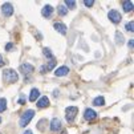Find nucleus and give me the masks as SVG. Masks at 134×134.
<instances>
[{"instance_id": "f257e3e1", "label": "nucleus", "mask_w": 134, "mask_h": 134, "mask_svg": "<svg viewBox=\"0 0 134 134\" xmlns=\"http://www.w3.org/2000/svg\"><path fill=\"white\" fill-rule=\"evenodd\" d=\"M3 76H4V80H5L7 82H9V84L16 82V81L19 80V74H17L13 69H5V70L3 72Z\"/></svg>"}, {"instance_id": "393cba45", "label": "nucleus", "mask_w": 134, "mask_h": 134, "mask_svg": "<svg viewBox=\"0 0 134 134\" xmlns=\"http://www.w3.org/2000/svg\"><path fill=\"white\" fill-rule=\"evenodd\" d=\"M127 45H129V48H133L134 47V40H129V44Z\"/></svg>"}, {"instance_id": "7ed1b4c3", "label": "nucleus", "mask_w": 134, "mask_h": 134, "mask_svg": "<svg viewBox=\"0 0 134 134\" xmlns=\"http://www.w3.org/2000/svg\"><path fill=\"white\" fill-rule=\"evenodd\" d=\"M79 113V109L77 106H68L66 110H65V117H66V121L68 122H73L74 121V117L77 116Z\"/></svg>"}, {"instance_id": "9d476101", "label": "nucleus", "mask_w": 134, "mask_h": 134, "mask_svg": "<svg viewBox=\"0 0 134 134\" xmlns=\"http://www.w3.org/2000/svg\"><path fill=\"white\" fill-rule=\"evenodd\" d=\"M54 29L57 31V32H60L61 35H66V32H68V29H66V25L65 24H63V23H54Z\"/></svg>"}, {"instance_id": "4be33fe9", "label": "nucleus", "mask_w": 134, "mask_h": 134, "mask_svg": "<svg viewBox=\"0 0 134 134\" xmlns=\"http://www.w3.org/2000/svg\"><path fill=\"white\" fill-rule=\"evenodd\" d=\"M65 5L69 8H74L76 7V2L74 0H65Z\"/></svg>"}, {"instance_id": "2eb2a0df", "label": "nucleus", "mask_w": 134, "mask_h": 134, "mask_svg": "<svg viewBox=\"0 0 134 134\" xmlns=\"http://www.w3.org/2000/svg\"><path fill=\"white\" fill-rule=\"evenodd\" d=\"M21 70H23V72H25V73H32V72L35 70V68H33L31 64L25 63V64H21Z\"/></svg>"}, {"instance_id": "20e7f679", "label": "nucleus", "mask_w": 134, "mask_h": 134, "mask_svg": "<svg viewBox=\"0 0 134 134\" xmlns=\"http://www.w3.org/2000/svg\"><path fill=\"white\" fill-rule=\"evenodd\" d=\"M108 17H109V20H110L111 23H114V24H118V23L121 21V13H120L118 11H116V9L109 11Z\"/></svg>"}, {"instance_id": "aec40b11", "label": "nucleus", "mask_w": 134, "mask_h": 134, "mask_svg": "<svg viewBox=\"0 0 134 134\" xmlns=\"http://www.w3.org/2000/svg\"><path fill=\"white\" fill-rule=\"evenodd\" d=\"M116 40H117V44H122L124 43V37H122V35H121V32H116Z\"/></svg>"}, {"instance_id": "423d86ee", "label": "nucleus", "mask_w": 134, "mask_h": 134, "mask_svg": "<svg viewBox=\"0 0 134 134\" xmlns=\"http://www.w3.org/2000/svg\"><path fill=\"white\" fill-rule=\"evenodd\" d=\"M2 12H3L4 16H11V15L13 13V7H12V4H11V3H4V4L2 5Z\"/></svg>"}, {"instance_id": "5701e85b", "label": "nucleus", "mask_w": 134, "mask_h": 134, "mask_svg": "<svg viewBox=\"0 0 134 134\" xmlns=\"http://www.w3.org/2000/svg\"><path fill=\"white\" fill-rule=\"evenodd\" d=\"M84 4H85L86 7H92V5L94 4V2H93V0H85V2H84Z\"/></svg>"}, {"instance_id": "f8f14e48", "label": "nucleus", "mask_w": 134, "mask_h": 134, "mask_svg": "<svg viewBox=\"0 0 134 134\" xmlns=\"http://www.w3.org/2000/svg\"><path fill=\"white\" fill-rule=\"evenodd\" d=\"M39 96H40V92H39V89H36V88H33L32 90H31V93H29V101H37V98H39Z\"/></svg>"}, {"instance_id": "c85d7f7f", "label": "nucleus", "mask_w": 134, "mask_h": 134, "mask_svg": "<svg viewBox=\"0 0 134 134\" xmlns=\"http://www.w3.org/2000/svg\"><path fill=\"white\" fill-rule=\"evenodd\" d=\"M0 122H2V117H0Z\"/></svg>"}, {"instance_id": "bb28decb", "label": "nucleus", "mask_w": 134, "mask_h": 134, "mask_svg": "<svg viewBox=\"0 0 134 134\" xmlns=\"http://www.w3.org/2000/svg\"><path fill=\"white\" fill-rule=\"evenodd\" d=\"M4 65V60H3V57L0 56V66H3Z\"/></svg>"}, {"instance_id": "1a4fd4ad", "label": "nucleus", "mask_w": 134, "mask_h": 134, "mask_svg": "<svg viewBox=\"0 0 134 134\" xmlns=\"http://www.w3.org/2000/svg\"><path fill=\"white\" fill-rule=\"evenodd\" d=\"M37 106L41 108V109L49 106V98L47 97V96H43V97H40L39 100H37Z\"/></svg>"}, {"instance_id": "f03ea898", "label": "nucleus", "mask_w": 134, "mask_h": 134, "mask_svg": "<svg viewBox=\"0 0 134 134\" xmlns=\"http://www.w3.org/2000/svg\"><path fill=\"white\" fill-rule=\"evenodd\" d=\"M33 116H35V110H32V109L27 110V111L23 114V116L20 117V126H21V127H25V126L32 121Z\"/></svg>"}, {"instance_id": "6e6552de", "label": "nucleus", "mask_w": 134, "mask_h": 134, "mask_svg": "<svg viewBox=\"0 0 134 134\" xmlns=\"http://www.w3.org/2000/svg\"><path fill=\"white\" fill-rule=\"evenodd\" d=\"M41 15H43L45 19L52 17V15H53V7H52V5H49V4L44 5V8H43V11H41Z\"/></svg>"}, {"instance_id": "dca6fc26", "label": "nucleus", "mask_w": 134, "mask_h": 134, "mask_svg": "<svg viewBox=\"0 0 134 134\" xmlns=\"http://www.w3.org/2000/svg\"><path fill=\"white\" fill-rule=\"evenodd\" d=\"M57 12H59V15H61V16H65L68 13V8L65 5H63V4H59V7H57Z\"/></svg>"}, {"instance_id": "cd10ccee", "label": "nucleus", "mask_w": 134, "mask_h": 134, "mask_svg": "<svg viewBox=\"0 0 134 134\" xmlns=\"http://www.w3.org/2000/svg\"><path fill=\"white\" fill-rule=\"evenodd\" d=\"M23 134H33V133H32V130H25Z\"/></svg>"}, {"instance_id": "f3484780", "label": "nucleus", "mask_w": 134, "mask_h": 134, "mask_svg": "<svg viewBox=\"0 0 134 134\" xmlns=\"http://www.w3.org/2000/svg\"><path fill=\"white\" fill-rule=\"evenodd\" d=\"M54 65H56V60L54 59H51V61H48L47 66H44V68H45V70H52L54 68Z\"/></svg>"}, {"instance_id": "a211bd4d", "label": "nucleus", "mask_w": 134, "mask_h": 134, "mask_svg": "<svg viewBox=\"0 0 134 134\" xmlns=\"http://www.w3.org/2000/svg\"><path fill=\"white\" fill-rule=\"evenodd\" d=\"M7 109V100L5 98H0V113L4 111Z\"/></svg>"}, {"instance_id": "ddd939ff", "label": "nucleus", "mask_w": 134, "mask_h": 134, "mask_svg": "<svg viewBox=\"0 0 134 134\" xmlns=\"http://www.w3.org/2000/svg\"><path fill=\"white\" fill-rule=\"evenodd\" d=\"M122 8L125 12H131L134 9V4L130 2V0H125V2L122 3Z\"/></svg>"}, {"instance_id": "4468645a", "label": "nucleus", "mask_w": 134, "mask_h": 134, "mask_svg": "<svg viewBox=\"0 0 134 134\" xmlns=\"http://www.w3.org/2000/svg\"><path fill=\"white\" fill-rule=\"evenodd\" d=\"M105 104V98L102 97V96H98V97H96L93 100V105L94 106H102Z\"/></svg>"}, {"instance_id": "6ab92c4d", "label": "nucleus", "mask_w": 134, "mask_h": 134, "mask_svg": "<svg viewBox=\"0 0 134 134\" xmlns=\"http://www.w3.org/2000/svg\"><path fill=\"white\" fill-rule=\"evenodd\" d=\"M43 52H44V56L47 57V59H53V54H52V51H51L49 48H44V49H43Z\"/></svg>"}, {"instance_id": "39448f33", "label": "nucleus", "mask_w": 134, "mask_h": 134, "mask_svg": "<svg viewBox=\"0 0 134 134\" xmlns=\"http://www.w3.org/2000/svg\"><path fill=\"white\" fill-rule=\"evenodd\" d=\"M61 126H63V124H61V121L59 118H53L51 121V130L52 131H60Z\"/></svg>"}, {"instance_id": "0eeeda50", "label": "nucleus", "mask_w": 134, "mask_h": 134, "mask_svg": "<svg viewBox=\"0 0 134 134\" xmlns=\"http://www.w3.org/2000/svg\"><path fill=\"white\" fill-rule=\"evenodd\" d=\"M84 118L86 121H93V120L97 118V113H96L94 110H92V109H86L84 111Z\"/></svg>"}, {"instance_id": "b1692460", "label": "nucleus", "mask_w": 134, "mask_h": 134, "mask_svg": "<svg viewBox=\"0 0 134 134\" xmlns=\"http://www.w3.org/2000/svg\"><path fill=\"white\" fill-rule=\"evenodd\" d=\"M12 48H13V44L12 43H8L7 45H5V51L8 52V51H12Z\"/></svg>"}, {"instance_id": "412c9836", "label": "nucleus", "mask_w": 134, "mask_h": 134, "mask_svg": "<svg viewBox=\"0 0 134 134\" xmlns=\"http://www.w3.org/2000/svg\"><path fill=\"white\" fill-rule=\"evenodd\" d=\"M125 28H126V31H127V32H130V33H131V32H134V21H129V23L126 24V27H125Z\"/></svg>"}, {"instance_id": "a878e982", "label": "nucleus", "mask_w": 134, "mask_h": 134, "mask_svg": "<svg viewBox=\"0 0 134 134\" xmlns=\"http://www.w3.org/2000/svg\"><path fill=\"white\" fill-rule=\"evenodd\" d=\"M25 102V98L23 97V96H21V97H20V100H19V104H24Z\"/></svg>"}, {"instance_id": "9b49d317", "label": "nucleus", "mask_w": 134, "mask_h": 134, "mask_svg": "<svg viewBox=\"0 0 134 134\" xmlns=\"http://www.w3.org/2000/svg\"><path fill=\"white\" fill-rule=\"evenodd\" d=\"M68 73H69V68L68 66H60L54 72V74L57 76V77H63V76H66Z\"/></svg>"}]
</instances>
